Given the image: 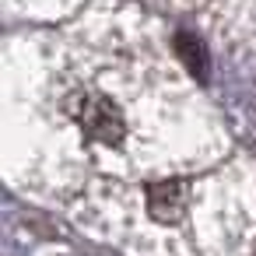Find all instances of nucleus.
<instances>
[{
  "label": "nucleus",
  "instance_id": "1",
  "mask_svg": "<svg viewBox=\"0 0 256 256\" xmlns=\"http://www.w3.org/2000/svg\"><path fill=\"white\" fill-rule=\"evenodd\" d=\"M74 120H78V126L88 140L106 144V148L120 144L123 134H126V120L109 95H81L78 106H74Z\"/></svg>",
  "mask_w": 256,
  "mask_h": 256
},
{
  "label": "nucleus",
  "instance_id": "3",
  "mask_svg": "<svg viewBox=\"0 0 256 256\" xmlns=\"http://www.w3.org/2000/svg\"><path fill=\"white\" fill-rule=\"evenodd\" d=\"M176 50H179V56L186 60V67L204 78V67H207L204 60H207V53H204V46H200L190 32H179V36H176Z\"/></svg>",
  "mask_w": 256,
  "mask_h": 256
},
{
  "label": "nucleus",
  "instance_id": "2",
  "mask_svg": "<svg viewBox=\"0 0 256 256\" xmlns=\"http://www.w3.org/2000/svg\"><path fill=\"white\" fill-rule=\"evenodd\" d=\"M190 207V193H186V182L179 179H162V182H151L148 186V210L154 221L162 224H172L186 214Z\"/></svg>",
  "mask_w": 256,
  "mask_h": 256
}]
</instances>
